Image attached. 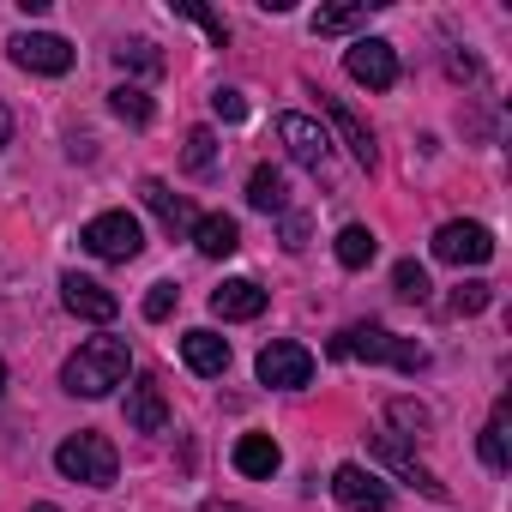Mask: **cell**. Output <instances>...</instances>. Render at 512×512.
<instances>
[{
	"label": "cell",
	"instance_id": "1",
	"mask_svg": "<svg viewBox=\"0 0 512 512\" xmlns=\"http://www.w3.org/2000/svg\"><path fill=\"white\" fill-rule=\"evenodd\" d=\"M127 344L121 338H91V344H79L73 356H67V368H61V386L73 392V398H103V392H115L121 380H127Z\"/></svg>",
	"mask_w": 512,
	"mask_h": 512
},
{
	"label": "cell",
	"instance_id": "2",
	"mask_svg": "<svg viewBox=\"0 0 512 512\" xmlns=\"http://www.w3.org/2000/svg\"><path fill=\"white\" fill-rule=\"evenodd\" d=\"M332 356L392 362V368H404V374H422V368H428V350L410 344V338H398V332H386V326H350L344 338H332Z\"/></svg>",
	"mask_w": 512,
	"mask_h": 512
},
{
	"label": "cell",
	"instance_id": "3",
	"mask_svg": "<svg viewBox=\"0 0 512 512\" xmlns=\"http://www.w3.org/2000/svg\"><path fill=\"white\" fill-rule=\"evenodd\" d=\"M55 470H61L67 482H91V488H103V482H115V470H121V452H115L103 434L79 428V434H67V440L55 446Z\"/></svg>",
	"mask_w": 512,
	"mask_h": 512
},
{
	"label": "cell",
	"instance_id": "4",
	"mask_svg": "<svg viewBox=\"0 0 512 512\" xmlns=\"http://www.w3.org/2000/svg\"><path fill=\"white\" fill-rule=\"evenodd\" d=\"M97 260H115V266H127V260H139V247H145V229H139V217L133 211H103V217H91L85 223V235H79Z\"/></svg>",
	"mask_w": 512,
	"mask_h": 512
},
{
	"label": "cell",
	"instance_id": "5",
	"mask_svg": "<svg viewBox=\"0 0 512 512\" xmlns=\"http://www.w3.org/2000/svg\"><path fill=\"white\" fill-rule=\"evenodd\" d=\"M278 139H284V151H290L308 175L332 181V139H326L308 115H278Z\"/></svg>",
	"mask_w": 512,
	"mask_h": 512
},
{
	"label": "cell",
	"instance_id": "6",
	"mask_svg": "<svg viewBox=\"0 0 512 512\" xmlns=\"http://www.w3.org/2000/svg\"><path fill=\"white\" fill-rule=\"evenodd\" d=\"M260 380L278 386V392H302L314 380V350H302L296 338H272L260 350Z\"/></svg>",
	"mask_w": 512,
	"mask_h": 512
},
{
	"label": "cell",
	"instance_id": "7",
	"mask_svg": "<svg viewBox=\"0 0 512 512\" xmlns=\"http://www.w3.org/2000/svg\"><path fill=\"white\" fill-rule=\"evenodd\" d=\"M344 73L356 85H368V91H392L398 85V49L380 43V37H362V43L344 49Z\"/></svg>",
	"mask_w": 512,
	"mask_h": 512
},
{
	"label": "cell",
	"instance_id": "8",
	"mask_svg": "<svg viewBox=\"0 0 512 512\" xmlns=\"http://www.w3.org/2000/svg\"><path fill=\"white\" fill-rule=\"evenodd\" d=\"M434 260H440V266H488V260H494V235H488L482 223H440Z\"/></svg>",
	"mask_w": 512,
	"mask_h": 512
},
{
	"label": "cell",
	"instance_id": "9",
	"mask_svg": "<svg viewBox=\"0 0 512 512\" xmlns=\"http://www.w3.org/2000/svg\"><path fill=\"white\" fill-rule=\"evenodd\" d=\"M368 446H374V458H380L386 470H398L410 488H422L428 500H446V482H440V476H434V470H428V464H422L404 440H398V434H368Z\"/></svg>",
	"mask_w": 512,
	"mask_h": 512
},
{
	"label": "cell",
	"instance_id": "10",
	"mask_svg": "<svg viewBox=\"0 0 512 512\" xmlns=\"http://www.w3.org/2000/svg\"><path fill=\"white\" fill-rule=\"evenodd\" d=\"M332 494H338L344 512H386L392 506V488L374 470H362V464H338L332 470Z\"/></svg>",
	"mask_w": 512,
	"mask_h": 512
},
{
	"label": "cell",
	"instance_id": "11",
	"mask_svg": "<svg viewBox=\"0 0 512 512\" xmlns=\"http://www.w3.org/2000/svg\"><path fill=\"white\" fill-rule=\"evenodd\" d=\"M13 61H19L25 73L61 79V73L73 67V43H67V37H49V31H25V37H13Z\"/></svg>",
	"mask_w": 512,
	"mask_h": 512
},
{
	"label": "cell",
	"instance_id": "12",
	"mask_svg": "<svg viewBox=\"0 0 512 512\" xmlns=\"http://www.w3.org/2000/svg\"><path fill=\"white\" fill-rule=\"evenodd\" d=\"M61 302H67L79 320H91V326H109V320L121 314L115 290H103L97 278H79V272H67V278H61Z\"/></svg>",
	"mask_w": 512,
	"mask_h": 512
},
{
	"label": "cell",
	"instance_id": "13",
	"mask_svg": "<svg viewBox=\"0 0 512 512\" xmlns=\"http://www.w3.org/2000/svg\"><path fill=\"white\" fill-rule=\"evenodd\" d=\"M266 302H272V296L253 284V278H229V284L211 290V314H217V320H260Z\"/></svg>",
	"mask_w": 512,
	"mask_h": 512
},
{
	"label": "cell",
	"instance_id": "14",
	"mask_svg": "<svg viewBox=\"0 0 512 512\" xmlns=\"http://www.w3.org/2000/svg\"><path fill=\"white\" fill-rule=\"evenodd\" d=\"M320 109L332 115V127H338V139H344V151L362 163V169H374L380 163V151H374V133H368V121L350 109V103H338V97H320Z\"/></svg>",
	"mask_w": 512,
	"mask_h": 512
},
{
	"label": "cell",
	"instance_id": "15",
	"mask_svg": "<svg viewBox=\"0 0 512 512\" xmlns=\"http://www.w3.org/2000/svg\"><path fill=\"white\" fill-rule=\"evenodd\" d=\"M127 428H139V434H163L169 428V404H163L157 380H133L127 386Z\"/></svg>",
	"mask_w": 512,
	"mask_h": 512
},
{
	"label": "cell",
	"instance_id": "16",
	"mask_svg": "<svg viewBox=\"0 0 512 512\" xmlns=\"http://www.w3.org/2000/svg\"><path fill=\"white\" fill-rule=\"evenodd\" d=\"M181 362H187L193 374H205V380H217V374L229 368V344H223L217 332H205V326H193V332L181 338Z\"/></svg>",
	"mask_w": 512,
	"mask_h": 512
},
{
	"label": "cell",
	"instance_id": "17",
	"mask_svg": "<svg viewBox=\"0 0 512 512\" xmlns=\"http://www.w3.org/2000/svg\"><path fill=\"white\" fill-rule=\"evenodd\" d=\"M247 205L284 217V211H290V181H284V169H272V163L253 169V175H247Z\"/></svg>",
	"mask_w": 512,
	"mask_h": 512
},
{
	"label": "cell",
	"instance_id": "18",
	"mask_svg": "<svg viewBox=\"0 0 512 512\" xmlns=\"http://www.w3.org/2000/svg\"><path fill=\"white\" fill-rule=\"evenodd\" d=\"M193 241H199L205 260H229V253L241 247V229H235V217L211 211V217H193Z\"/></svg>",
	"mask_w": 512,
	"mask_h": 512
},
{
	"label": "cell",
	"instance_id": "19",
	"mask_svg": "<svg viewBox=\"0 0 512 512\" xmlns=\"http://www.w3.org/2000/svg\"><path fill=\"white\" fill-rule=\"evenodd\" d=\"M278 464H284V452H278L272 434H241L235 440V470L241 476H278Z\"/></svg>",
	"mask_w": 512,
	"mask_h": 512
},
{
	"label": "cell",
	"instance_id": "20",
	"mask_svg": "<svg viewBox=\"0 0 512 512\" xmlns=\"http://www.w3.org/2000/svg\"><path fill=\"white\" fill-rule=\"evenodd\" d=\"M374 253H380L374 229H362V223H344V229H338V266H344V272H362Z\"/></svg>",
	"mask_w": 512,
	"mask_h": 512
},
{
	"label": "cell",
	"instance_id": "21",
	"mask_svg": "<svg viewBox=\"0 0 512 512\" xmlns=\"http://www.w3.org/2000/svg\"><path fill=\"white\" fill-rule=\"evenodd\" d=\"M139 193H145V205H151V211L163 217V229H193V205H187L181 193H169L163 181H145Z\"/></svg>",
	"mask_w": 512,
	"mask_h": 512
},
{
	"label": "cell",
	"instance_id": "22",
	"mask_svg": "<svg viewBox=\"0 0 512 512\" xmlns=\"http://www.w3.org/2000/svg\"><path fill=\"white\" fill-rule=\"evenodd\" d=\"M368 13H374V0H356V7H326V13H314V37H344L356 25H368Z\"/></svg>",
	"mask_w": 512,
	"mask_h": 512
},
{
	"label": "cell",
	"instance_id": "23",
	"mask_svg": "<svg viewBox=\"0 0 512 512\" xmlns=\"http://www.w3.org/2000/svg\"><path fill=\"white\" fill-rule=\"evenodd\" d=\"M506 410H512V404L500 398V404H494V416H488V428H482V440H476L488 470H506Z\"/></svg>",
	"mask_w": 512,
	"mask_h": 512
},
{
	"label": "cell",
	"instance_id": "24",
	"mask_svg": "<svg viewBox=\"0 0 512 512\" xmlns=\"http://www.w3.org/2000/svg\"><path fill=\"white\" fill-rule=\"evenodd\" d=\"M211 163H217V133L211 127H193L187 133V151H181V169L187 175H211Z\"/></svg>",
	"mask_w": 512,
	"mask_h": 512
},
{
	"label": "cell",
	"instance_id": "25",
	"mask_svg": "<svg viewBox=\"0 0 512 512\" xmlns=\"http://www.w3.org/2000/svg\"><path fill=\"white\" fill-rule=\"evenodd\" d=\"M169 13H175V19H193V25L211 37V49H223V43H229V25H223L211 7H199V0H169Z\"/></svg>",
	"mask_w": 512,
	"mask_h": 512
},
{
	"label": "cell",
	"instance_id": "26",
	"mask_svg": "<svg viewBox=\"0 0 512 512\" xmlns=\"http://www.w3.org/2000/svg\"><path fill=\"white\" fill-rule=\"evenodd\" d=\"M109 109H115L127 127H151V97H145L139 85H121V91H109Z\"/></svg>",
	"mask_w": 512,
	"mask_h": 512
},
{
	"label": "cell",
	"instance_id": "27",
	"mask_svg": "<svg viewBox=\"0 0 512 512\" xmlns=\"http://www.w3.org/2000/svg\"><path fill=\"white\" fill-rule=\"evenodd\" d=\"M115 67L157 79V73H163V55H157V43H121V49H115Z\"/></svg>",
	"mask_w": 512,
	"mask_h": 512
},
{
	"label": "cell",
	"instance_id": "28",
	"mask_svg": "<svg viewBox=\"0 0 512 512\" xmlns=\"http://www.w3.org/2000/svg\"><path fill=\"white\" fill-rule=\"evenodd\" d=\"M392 284H398V296H404V302H428V272H422L416 260H398Z\"/></svg>",
	"mask_w": 512,
	"mask_h": 512
},
{
	"label": "cell",
	"instance_id": "29",
	"mask_svg": "<svg viewBox=\"0 0 512 512\" xmlns=\"http://www.w3.org/2000/svg\"><path fill=\"white\" fill-rule=\"evenodd\" d=\"M488 302H494V284H482V278H470V284L452 290V314H482Z\"/></svg>",
	"mask_w": 512,
	"mask_h": 512
},
{
	"label": "cell",
	"instance_id": "30",
	"mask_svg": "<svg viewBox=\"0 0 512 512\" xmlns=\"http://www.w3.org/2000/svg\"><path fill=\"white\" fill-rule=\"evenodd\" d=\"M386 416H392L404 434H422V428L434 422V416H428V404H416V398H392V404H386Z\"/></svg>",
	"mask_w": 512,
	"mask_h": 512
},
{
	"label": "cell",
	"instance_id": "31",
	"mask_svg": "<svg viewBox=\"0 0 512 512\" xmlns=\"http://www.w3.org/2000/svg\"><path fill=\"white\" fill-rule=\"evenodd\" d=\"M175 302H181V290H175V284H151V296H145V320H169V314H175Z\"/></svg>",
	"mask_w": 512,
	"mask_h": 512
},
{
	"label": "cell",
	"instance_id": "32",
	"mask_svg": "<svg viewBox=\"0 0 512 512\" xmlns=\"http://www.w3.org/2000/svg\"><path fill=\"white\" fill-rule=\"evenodd\" d=\"M211 109H217V121H247V97L241 91H217Z\"/></svg>",
	"mask_w": 512,
	"mask_h": 512
},
{
	"label": "cell",
	"instance_id": "33",
	"mask_svg": "<svg viewBox=\"0 0 512 512\" xmlns=\"http://www.w3.org/2000/svg\"><path fill=\"white\" fill-rule=\"evenodd\" d=\"M284 247H290V253L308 247V217H284Z\"/></svg>",
	"mask_w": 512,
	"mask_h": 512
},
{
	"label": "cell",
	"instance_id": "34",
	"mask_svg": "<svg viewBox=\"0 0 512 512\" xmlns=\"http://www.w3.org/2000/svg\"><path fill=\"white\" fill-rule=\"evenodd\" d=\"M13 139V115H7V103H0V145Z\"/></svg>",
	"mask_w": 512,
	"mask_h": 512
},
{
	"label": "cell",
	"instance_id": "35",
	"mask_svg": "<svg viewBox=\"0 0 512 512\" xmlns=\"http://www.w3.org/2000/svg\"><path fill=\"white\" fill-rule=\"evenodd\" d=\"M205 512H247V506H205Z\"/></svg>",
	"mask_w": 512,
	"mask_h": 512
},
{
	"label": "cell",
	"instance_id": "36",
	"mask_svg": "<svg viewBox=\"0 0 512 512\" xmlns=\"http://www.w3.org/2000/svg\"><path fill=\"white\" fill-rule=\"evenodd\" d=\"M0 392H7V362H0Z\"/></svg>",
	"mask_w": 512,
	"mask_h": 512
},
{
	"label": "cell",
	"instance_id": "37",
	"mask_svg": "<svg viewBox=\"0 0 512 512\" xmlns=\"http://www.w3.org/2000/svg\"><path fill=\"white\" fill-rule=\"evenodd\" d=\"M31 512H61V506H31Z\"/></svg>",
	"mask_w": 512,
	"mask_h": 512
}]
</instances>
